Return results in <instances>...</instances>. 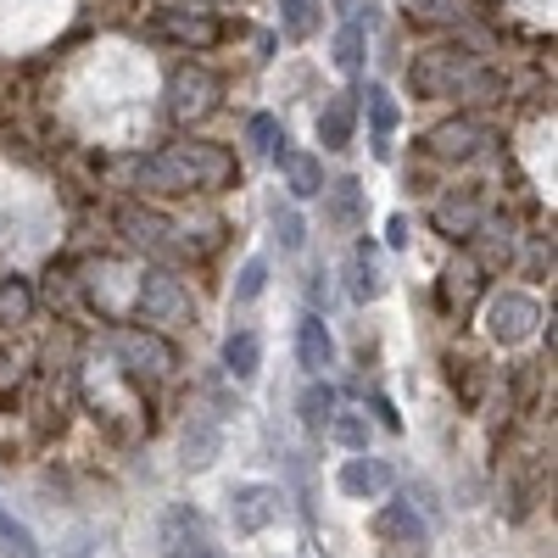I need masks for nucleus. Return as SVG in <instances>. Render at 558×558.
Segmentation results:
<instances>
[{
  "label": "nucleus",
  "mask_w": 558,
  "mask_h": 558,
  "mask_svg": "<svg viewBox=\"0 0 558 558\" xmlns=\"http://www.w3.org/2000/svg\"><path fill=\"white\" fill-rule=\"evenodd\" d=\"M162 542H168V558H213V553H207V536H202V514H196V508H173Z\"/></svg>",
  "instance_id": "9b49d317"
},
{
  "label": "nucleus",
  "mask_w": 558,
  "mask_h": 558,
  "mask_svg": "<svg viewBox=\"0 0 558 558\" xmlns=\"http://www.w3.org/2000/svg\"><path fill=\"white\" fill-rule=\"evenodd\" d=\"M536 324H542V307L525 296V291H497L486 302V336L497 347H520L536 336Z\"/></svg>",
  "instance_id": "7ed1b4c3"
},
{
  "label": "nucleus",
  "mask_w": 558,
  "mask_h": 558,
  "mask_svg": "<svg viewBox=\"0 0 558 558\" xmlns=\"http://www.w3.org/2000/svg\"><path fill=\"white\" fill-rule=\"evenodd\" d=\"M274 514H279V492L274 486H241L235 492V531L257 536Z\"/></svg>",
  "instance_id": "4468645a"
},
{
  "label": "nucleus",
  "mask_w": 558,
  "mask_h": 558,
  "mask_svg": "<svg viewBox=\"0 0 558 558\" xmlns=\"http://www.w3.org/2000/svg\"><path fill=\"white\" fill-rule=\"evenodd\" d=\"M408 12H418V17H430V23H452L463 7L458 0H408Z\"/></svg>",
  "instance_id": "7c9ffc66"
},
{
  "label": "nucleus",
  "mask_w": 558,
  "mask_h": 558,
  "mask_svg": "<svg viewBox=\"0 0 558 558\" xmlns=\"http://www.w3.org/2000/svg\"><path fill=\"white\" fill-rule=\"evenodd\" d=\"M425 146H430L441 162H470V157L486 146V129L470 123V118H452V123H441V129L425 134Z\"/></svg>",
  "instance_id": "1a4fd4ad"
},
{
  "label": "nucleus",
  "mask_w": 558,
  "mask_h": 558,
  "mask_svg": "<svg viewBox=\"0 0 558 558\" xmlns=\"http://www.w3.org/2000/svg\"><path fill=\"white\" fill-rule=\"evenodd\" d=\"M375 531H380L386 542H397V547H425V542H430L425 520L413 514V502H391V508H380V514H375Z\"/></svg>",
  "instance_id": "f8f14e48"
},
{
  "label": "nucleus",
  "mask_w": 558,
  "mask_h": 558,
  "mask_svg": "<svg viewBox=\"0 0 558 558\" xmlns=\"http://www.w3.org/2000/svg\"><path fill=\"white\" fill-rule=\"evenodd\" d=\"M481 291H486V268H481L475 257H458V263L447 268V279H441V302H447L452 313H470V307L481 302Z\"/></svg>",
  "instance_id": "9d476101"
},
{
  "label": "nucleus",
  "mask_w": 558,
  "mask_h": 558,
  "mask_svg": "<svg viewBox=\"0 0 558 558\" xmlns=\"http://www.w3.org/2000/svg\"><path fill=\"white\" fill-rule=\"evenodd\" d=\"M0 542H7L17 558H34V542H28V531H23L17 520H7V514H0Z\"/></svg>",
  "instance_id": "2f4dec72"
},
{
  "label": "nucleus",
  "mask_w": 558,
  "mask_h": 558,
  "mask_svg": "<svg viewBox=\"0 0 558 558\" xmlns=\"http://www.w3.org/2000/svg\"><path fill=\"white\" fill-rule=\"evenodd\" d=\"M481 223V196L475 191H463V196H447L441 207H436V229H441V235H470V229Z\"/></svg>",
  "instance_id": "f3484780"
},
{
  "label": "nucleus",
  "mask_w": 558,
  "mask_h": 558,
  "mask_svg": "<svg viewBox=\"0 0 558 558\" xmlns=\"http://www.w3.org/2000/svg\"><path fill=\"white\" fill-rule=\"evenodd\" d=\"M330 436L341 447H352V452H368V418L363 413H341V418H330Z\"/></svg>",
  "instance_id": "bb28decb"
},
{
  "label": "nucleus",
  "mask_w": 558,
  "mask_h": 558,
  "mask_svg": "<svg viewBox=\"0 0 558 558\" xmlns=\"http://www.w3.org/2000/svg\"><path fill=\"white\" fill-rule=\"evenodd\" d=\"M246 140H252L257 151H279V146H286V134H279V118H274V112H257V118L246 123Z\"/></svg>",
  "instance_id": "c85d7f7f"
},
{
  "label": "nucleus",
  "mask_w": 558,
  "mask_h": 558,
  "mask_svg": "<svg viewBox=\"0 0 558 558\" xmlns=\"http://www.w3.org/2000/svg\"><path fill=\"white\" fill-rule=\"evenodd\" d=\"M296 413H302V425H313V430H324L336 418V391L324 386V380H313L302 397H296Z\"/></svg>",
  "instance_id": "4be33fe9"
},
{
  "label": "nucleus",
  "mask_w": 558,
  "mask_h": 558,
  "mask_svg": "<svg viewBox=\"0 0 558 558\" xmlns=\"http://www.w3.org/2000/svg\"><path fill=\"white\" fill-rule=\"evenodd\" d=\"M274 229H279V241H286V252H302V218L296 213H279Z\"/></svg>",
  "instance_id": "473e14b6"
},
{
  "label": "nucleus",
  "mask_w": 558,
  "mask_h": 558,
  "mask_svg": "<svg viewBox=\"0 0 558 558\" xmlns=\"http://www.w3.org/2000/svg\"><path fill=\"white\" fill-rule=\"evenodd\" d=\"M112 352L123 357V368L134 375H173V347L151 330H134V324H118L112 330Z\"/></svg>",
  "instance_id": "423d86ee"
},
{
  "label": "nucleus",
  "mask_w": 558,
  "mask_h": 558,
  "mask_svg": "<svg viewBox=\"0 0 558 558\" xmlns=\"http://www.w3.org/2000/svg\"><path fill=\"white\" fill-rule=\"evenodd\" d=\"M324 196H330V218H336L341 229H357V218H363V191H357V179H336Z\"/></svg>",
  "instance_id": "5701e85b"
},
{
  "label": "nucleus",
  "mask_w": 558,
  "mask_h": 558,
  "mask_svg": "<svg viewBox=\"0 0 558 558\" xmlns=\"http://www.w3.org/2000/svg\"><path fill=\"white\" fill-rule=\"evenodd\" d=\"M213 101H218V78H213L207 68H196V62L173 68V78H168V107H173V118H179V123L207 118V112H213Z\"/></svg>",
  "instance_id": "39448f33"
},
{
  "label": "nucleus",
  "mask_w": 558,
  "mask_h": 558,
  "mask_svg": "<svg viewBox=\"0 0 558 558\" xmlns=\"http://www.w3.org/2000/svg\"><path fill=\"white\" fill-rule=\"evenodd\" d=\"M28 307H34L28 286H23V279H7V286H0V318H12V324H23V318H28Z\"/></svg>",
  "instance_id": "cd10ccee"
},
{
  "label": "nucleus",
  "mask_w": 558,
  "mask_h": 558,
  "mask_svg": "<svg viewBox=\"0 0 558 558\" xmlns=\"http://www.w3.org/2000/svg\"><path fill=\"white\" fill-rule=\"evenodd\" d=\"M263 286H268V263H263V257H252V263L241 268V279H235V302H257V296H263Z\"/></svg>",
  "instance_id": "c756f323"
},
{
  "label": "nucleus",
  "mask_w": 558,
  "mask_h": 558,
  "mask_svg": "<svg viewBox=\"0 0 558 558\" xmlns=\"http://www.w3.org/2000/svg\"><path fill=\"white\" fill-rule=\"evenodd\" d=\"M368 118H375V134H380V146H375V151L386 157V151H391L386 140H391V129H397V101L386 96V84H368Z\"/></svg>",
  "instance_id": "b1692460"
},
{
  "label": "nucleus",
  "mask_w": 558,
  "mask_h": 558,
  "mask_svg": "<svg viewBox=\"0 0 558 558\" xmlns=\"http://www.w3.org/2000/svg\"><path fill=\"white\" fill-rule=\"evenodd\" d=\"M352 291H357L363 302L386 291V279H380V257H375V246H368V241H357V252H352Z\"/></svg>",
  "instance_id": "412c9836"
},
{
  "label": "nucleus",
  "mask_w": 558,
  "mask_h": 558,
  "mask_svg": "<svg viewBox=\"0 0 558 558\" xmlns=\"http://www.w3.org/2000/svg\"><path fill=\"white\" fill-rule=\"evenodd\" d=\"M123 229H129V241L140 246V252H151V257H184V241H173L179 229L168 223V218H157V213H140V207H129L123 213Z\"/></svg>",
  "instance_id": "0eeeda50"
},
{
  "label": "nucleus",
  "mask_w": 558,
  "mask_h": 558,
  "mask_svg": "<svg viewBox=\"0 0 558 558\" xmlns=\"http://www.w3.org/2000/svg\"><path fill=\"white\" fill-rule=\"evenodd\" d=\"M470 235H481V257H475L481 268H502L508 257H514V229L497 223V218H492V223H475Z\"/></svg>",
  "instance_id": "a211bd4d"
},
{
  "label": "nucleus",
  "mask_w": 558,
  "mask_h": 558,
  "mask_svg": "<svg viewBox=\"0 0 558 558\" xmlns=\"http://www.w3.org/2000/svg\"><path fill=\"white\" fill-rule=\"evenodd\" d=\"M279 168H286L291 196H296V202H307V196H318V191H324V168H318V157H313V151H286V146H279Z\"/></svg>",
  "instance_id": "2eb2a0df"
},
{
  "label": "nucleus",
  "mask_w": 558,
  "mask_h": 558,
  "mask_svg": "<svg viewBox=\"0 0 558 558\" xmlns=\"http://www.w3.org/2000/svg\"><path fill=\"white\" fill-rule=\"evenodd\" d=\"M386 235H391V246H402V241H408V218H402V213L386 223Z\"/></svg>",
  "instance_id": "72a5a7b5"
},
{
  "label": "nucleus",
  "mask_w": 558,
  "mask_h": 558,
  "mask_svg": "<svg viewBox=\"0 0 558 558\" xmlns=\"http://www.w3.org/2000/svg\"><path fill=\"white\" fill-rule=\"evenodd\" d=\"M352 123H357V101L352 96H330L318 112V140L324 151H347L352 146Z\"/></svg>",
  "instance_id": "ddd939ff"
},
{
  "label": "nucleus",
  "mask_w": 558,
  "mask_h": 558,
  "mask_svg": "<svg viewBox=\"0 0 558 558\" xmlns=\"http://www.w3.org/2000/svg\"><path fill=\"white\" fill-rule=\"evenodd\" d=\"M162 34H173L184 45H213L218 39V23L202 17V12H162Z\"/></svg>",
  "instance_id": "aec40b11"
},
{
  "label": "nucleus",
  "mask_w": 558,
  "mask_h": 558,
  "mask_svg": "<svg viewBox=\"0 0 558 558\" xmlns=\"http://www.w3.org/2000/svg\"><path fill=\"white\" fill-rule=\"evenodd\" d=\"M336 68H341V73H357V68H363V23H347V28L336 34Z\"/></svg>",
  "instance_id": "a878e982"
},
{
  "label": "nucleus",
  "mask_w": 558,
  "mask_h": 558,
  "mask_svg": "<svg viewBox=\"0 0 558 558\" xmlns=\"http://www.w3.org/2000/svg\"><path fill=\"white\" fill-rule=\"evenodd\" d=\"M134 173H140V184H146V191L184 196V191H223V184L235 179V162H229V151L191 140V146H168V151H157V157H140Z\"/></svg>",
  "instance_id": "f257e3e1"
},
{
  "label": "nucleus",
  "mask_w": 558,
  "mask_h": 558,
  "mask_svg": "<svg viewBox=\"0 0 558 558\" xmlns=\"http://www.w3.org/2000/svg\"><path fill=\"white\" fill-rule=\"evenodd\" d=\"M391 463L386 458H368V452H357V458H347L341 463V492L347 497H357V502H368V497H386L391 492Z\"/></svg>",
  "instance_id": "6e6552de"
},
{
  "label": "nucleus",
  "mask_w": 558,
  "mask_h": 558,
  "mask_svg": "<svg viewBox=\"0 0 558 558\" xmlns=\"http://www.w3.org/2000/svg\"><path fill=\"white\" fill-rule=\"evenodd\" d=\"M296 357H302L307 375H318V368H330L336 341H330V330H324V318H302V330H296Z\"/></svg>",
  "instance_id": "dca6fc26"
},
{
  "label": "nucleus",
  "mask_w": 558,
  "mask_h": 558,
  "mask_svg": "<svg viewBox=\"0 0 558 558\" xmlns=\"http://www.w3.org/2000/svg\"><path fill=\"white\" fill-rule=\"evenodd\" d=\"M223 363H229V375H235V380H252L257 363H263V341H257L252 330L229 336V341H223Z\"/></svg>",
  "instance_id": "6ab92c4d"
},
{
  "label": "nucleus",
  "mask_w": 558,
  "mask_h": 558,
  "mask_svg": "<svg viewBox=\"0 0 558 558\" xmlns=\"http://www.w3.org/2000/svg\"><path fill=\"white\" fill-rule=\"evenodd\" d=\"M408 84H413V96H425V101H475V96H486L497 78L481 68L475 51L436 45V51H418V57H413Z\"/></svg>",
  "instance_id": "f03ea898"
},
{
  "label": "nucleus",
  "mask_w": 558,
  "mask_h": 558,
  "mask_svg": "<svg viewBox=\"0 0 558 558\" xmlns=\"http://www.w3.org/2000/svg\"><path fill=\"white\" fill-rule=\"evenodd\" d=\"M140 313L151 324H196V302L184 291V279L173 274H146L140 279Z\"/></svg>",
  "instance_id": "20e7f679"
},
{
  "label": "nucleus",
  "mask_w": 558,
  "mask_h": 558,
  "mask_svg": "<svg viewBox=\"0 0 558 558\" xmlns=\"http://www.w3.org/2000/svg\"><path fill=\"white\" fill-rule=\"evenodd\" d=\"M279 17H286V34H291V39H307V34L318 28V0H286V7H279Z\"/></svg>",
  "instance_id": "393cba45"
}]
</instances>
